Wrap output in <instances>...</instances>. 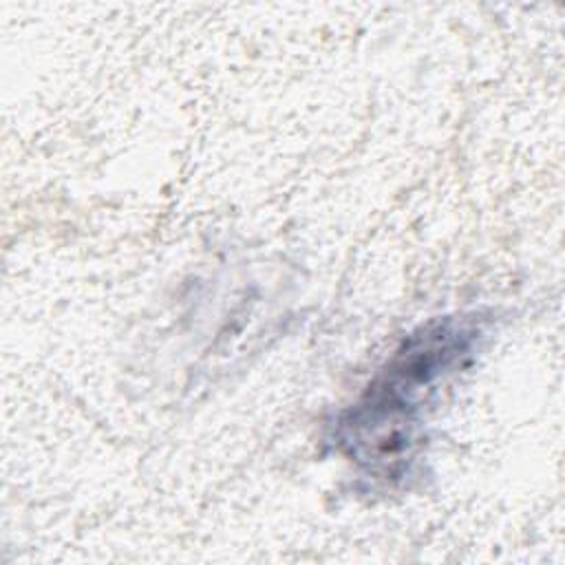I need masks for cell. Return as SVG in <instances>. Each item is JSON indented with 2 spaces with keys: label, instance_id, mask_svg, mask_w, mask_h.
I'll list each match as a JSON object with an SVG mask.
<instances>
[{
  "label": "cell",
  "instance_id": "6da1fadb",
  "mask_svg": "<svg viewBox=\"0 0 565 565\" xmlns=\"http://www.w3.org/2000/svg\"><path fill=\"white\" fill-rule=\"evenodd\" d=\"M483 340L481 313L437 316L415 327L331 422L333 450L375 486L408 479L439 388L475 360Z\"/></svg>",
  "mask_w": 565,
  "mask_h": 565
}]
</instances>
